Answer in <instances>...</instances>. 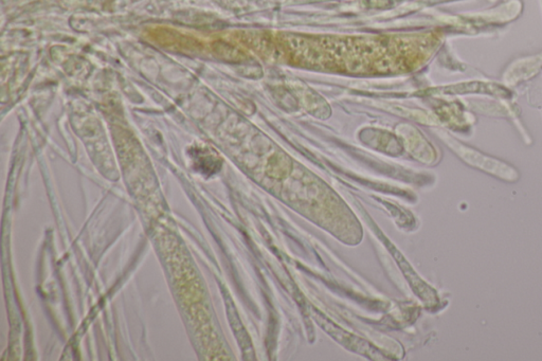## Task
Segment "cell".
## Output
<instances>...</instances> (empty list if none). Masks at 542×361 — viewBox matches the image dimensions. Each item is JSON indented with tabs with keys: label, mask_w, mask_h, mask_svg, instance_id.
<instances>
[{
	"label": "cell",
	"mask_w": 542,
	"mask_h": 361,
	"mask_svg": "<svg viewBox=\"0 0 542 361\" xmlns=\"http://www.w3.org/2000/svg\"><path fill=\"white\" fill-rule=\"evenodd\" d=\"M196 163L199 165V169H201L203 173H205V172L214 173V172L217 171L219 168L218 162L215 161L211 156H203V157L197 156Z\"/></svg>",
	"instance_id": "6da1fadb"
}]
</instances>
